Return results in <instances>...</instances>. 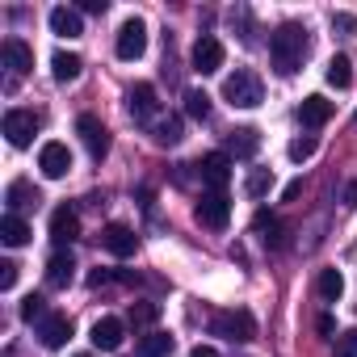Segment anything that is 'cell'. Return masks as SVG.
Returning a JSON list of instances; mask_svg holds the SVG:
<instances>
[{
  "label": "cell",
  "mask_w": 357,
  "mask_h": 357,
  "mask_svg": "<svg viewBox=\"0 0 357 357\" xmlns=\"http://www.w3.org/2000/svg\"><path fill=\"white\" fill-rule=\"evenodd\" d=\"M198 172H202V181L211 185V190H227V181H231V155L227 151H211V155H202V164H198Z\"/></svg>",
  "instance_id": "obj_10"
},
{
  "label": "cell",
  "mask_w": 357,
  "mask_h": 357,
  "mask_svg": "<svg viewBox=\"0 0 357 357\" xmlns=\"http://www.w3.org/2000/svg\"><path fill=\"white\" fill-rule=\"evenodd\" d=\"M143 51H147V26H143V17H126V22L118 26L114 55H118L122 63H135V59H143Z\"/></svg>",
  "instance_id": "obj_4"
},
{
  "label": "cell",
  "mask_w": 357,
  "mask_h": 357,
  "mask_svg": "<svg viewBox=\"0 0 357 357\" xmlns=\"http://www.w3.org/2000/svg\"><path fill=\"white\" fill-rule=\"evenodd\" d=\"M344 206H357V181L344 185Z\"/></svg>",
  "instance_id": "obj_39"
},
{
  "label": "cell",
  "mask_w": 357,
  "mask_h": 357,
  "mask_svg": "<svg viewBox=\"0 0 357 357\" xmlns=\"http://www.w3.org/2000/svg\"><path fill=\"white\" fill-rule=\"evenodd\" d=\"M269 185H273V172H269V168H252L248 181H244V194H248V198H265Z\"/></svg>",
  "instance_id": "obj_29"
},
{
  "label": "cell",
  "mask_w": 357,
  "mask_h": 357,
  "mask_svg": "<svg viewBox=\"0 0 357 357\" xmlns=\"http://www.w3.org/2000/svg\"><path fill=\"white\" fill-rule=\"evenodd\" d=\"M307 26L298 22H282L273 34H269V59L278 68V76H294L303 68V55H307Z\"/></svg>",
  "instance_id": "obj_1"
},
{
  "label": "cell",
  "mask_w": 357,
  "mask_h": 357,
  "mask_svg": "<svg viewBox=\"0 0 357 357\" xmlns=\"http://www.w3.org/2000/svg\"><path fill=\"white\" fill-rule=\"evenodd\" d=\"M80 357H93V353H80Z\"/></svg>",
  "instance_id": "obj_42"
},
{
  "label": "cell",
  "mask_w": 357,
  "mask_h": 357,
  "mask_svg": "<svg viewBox=\"0 0 357 357\" xmlns=\"http://www.w3.org/2000/svg\"><path fill=\"white\" fill-rule=\"evenodd\" d=\"M324 76H328L332 89H349V84H353V63H349V55H332Z\"/></svg>",
  "instance_id": "obj_26"
},
{
  "label": "cell",
  "mask_w": 357,
  "mask_h": 357,
  "mask_svg": "<svg viewBox=\"0 0 357 357\" xmlns=\"http://www.w3.org/2000/svg\"><path fill=\"white\" fill-rule=\"evenodd\" d=\"M298 194H303V181H290V185H286V194H282V198H286V202H294V198H298Z\"/></svg>",
  "instance_id": "obj_38"
},
{
  "label": "cell",
  "mask_w": 357,
  "mask_h": 357,
  "mask_svg": "<svg viewBox=\"0 0 357 357\" xmlns=\"http://www.w3.org/2000/svg\"><path fill=\"white\" fill-rule=\"evenodd\" d=\"M30 223L22 219V215H5V219H0V240H5L9 248H22V244H30Z\"/></svg>",
  "instance_id": "obj_21"
},
{
  "label": "cell",
  "mask_w": 357,
  "mask_h": 357,
  "mask_svg": "<svg viewBox=\"0 0 357 357\" xmlns=\"http://www.w3.org/2000/svg\"><path fill=\"white\" fill-rule=\"evenodd\" d=\"M172 353V336L168 332H147L135 349V357H168Z\"/></svg>",
  "instance_id": "obj_25"
},
{
  "label": "cell",
  "mask_w": 357,
  "mask_h": 357,
  "mask_svg": "<svg viewBox=\"0 0 357 357\" xmlns=\"http://www.w3.org/2000/svg\"><path fill=\"white\" fill-rule=\"evenodd\" d=\"M72 278H76L72 252H55V257L47 261V286H51V290H63V286H72Z\"/></svg>",
  "instance_id": "obj_18"
},
{
  "label": "cell",
  "mask_w": 357,
  "mask_h": 357,
  "mask_svg": "<svg viewBox=\"0 0 357 357\" xmlns=\"http://www.w3.org/2000/svg\"><path fill=\"white\" fill-rule=\"evenodd\" d=\"M336 357H357V328L336 336Z\"/></svg>",
  "instance_id": "obj_33"
},
{
  "label": "cell",
  "mask_w": 357,
  "mask_h": 357,
  "mask_svg": "<svg viewBox=\"0 0 357 357\" xmlns=\"http://www.w3.org/2000/svg\"><path fill=\"white\" fill-rule=\"evenodd\" d=\"M80 55H72V51H55V59H51V76L59 80V84H72L76 76H80Z\"/></svg>",
  "instance_id": "obj_22"
},
{
  "label": "cell",
  "mask_w": 357,
  "mask_h": 357,
  "mask_svg": "<svg viewBox=\"0 0 357 357\" xmlns=\"http://www.w3.org/2000/svg\"><path fill=\"white\" fill-rule=\"evenodd\" d=\"M315 290H319V298H324V303H336V298L344 294V278H340V269H319Z\"/></svg>",
  "instance_id": "obj_27"
},
{
  "label": "cell",
  "mask_w": 357,
  "mask_h": 357,
  "mask_svg": "<svg viewBox=\"0 0 357 357\" xmlns=\"http://www.w3.org/2000/svg\"><path fill=\"white\" fill-rule=\"evenodd\" d=\"M151 135H155V143H164V147H172V143L185 139V135H181V118H160V122L151 126Z\"/></svg>",
  "instance_id": "obj_28"
},
{
  "label": "cell",
  "mask_w": 357,
  "mask_h": 357,
  "mask_svg": "<svg viewBox=\"0 0 357 357\" xmlns=\"http://www.w3.org/2000/svg\"><path fill=\"white\" fill-rule=\"evenodd\" d=\"M223 97H227L236 109H257V105H261V97H265L261 76H257V72H248V68H236V72L223 80Z\"/></svg>",
  "instance_id": "obj_2"
},
{
  "label": "cell",
  "mask_w": 357,
  "mask_h": 357,
  "mask_svg": "<svg viewBox=\"0 0 357 357\" xmlns=\"http://www.w3.org/2000/svg\"><path fill=\"white\" fill-rule=\"evenodd\" d=\"M190 357H219V353H215V349H211V344H198V349H194V353H190Z\"/></svg>",
  "instance_id": "obj_41"
},
{
  "label": "cell",
  "mask_w": 357,
  "mask_h": 357,
  "mask_svg": "<svg viewBox=\"0 0 357 357\" xmlns=\"http://www.w3.org/2000/svg\"><path fill=\"white\" fill-rule=\"evenodd\" d=\"M38 336H43L47 349H63V344L72 340V319H68V315H47V319L38 324Z\"/></svg>",
  "instance_id": "obj_16"
},
{
  "label": "cell",
  "mask_w": 357,
  "mask_h": 357,
  "mask_svg": "<svg viewBox=\"0 0 357 357\" xmlns=\"http://www.w3.org/2000/svg\"><path fill=\"white\" fill-rule=\"evenodd\" d=\"M101 244H105L114 257H135V248H139V236H135L126 223H105V231H101Z\"/></svg>",
  "instance_id": "obj_13"
},
{
  "label": "cell",
  "mask_w": 357,
  "mask_h": 357,
  "mask_svg": "<svg viewBox=\"0 0 357 357\" xmlns=\"http://www.w3.org/2000/svg\"><path fill=\"white\" fill-rule=\"evenodd\" d=\"M194 215H198V223H202V227L223 231V227L231 223V198H227V194H219V190H211V194H202V198H198Z\"/></svg>",
  "instance_id": "obj_5"
},
{
  "label": "cell",
  "mask_w": 357,
  "mask_h": 357,
  "mask_svg": "<svg viewBox=\"0 0 357 357\" xmlns=\"http://www.w3.org/2000/svg\"><path fill=\"white\" fill-rule=\"evenodd\" d=\"M286 151H290V160H294V164L311 160V155H315V135H303V139H294V143H290Z\"/></svg>",
  "instance_id": "obj_32"
},
{
  "label": "cell",
  "mask_w": 357,
  "mask_h": 357,
  "mask_svg": "<svg viewBox=\"0 0 357 357\" xmlns=\"http://www.w3.org/2000/svg\"><path fill=\"white\" fill-rule=\"evenodd\" d=\"M185 114L198 118V122H206V118H211V97H206L202 89H190V93H185Z\"/></svg>",
  "instance_id": "obj_30"
},
{
  "label": "cell",
  "mask_w": 357,
  "mask_h": 357,
  "mask_svg": "<svg viewBox=\"0 0 357 357\" xmlns=\"http://www.w3.org/2000/svg\"><path fill=\"white\" fill-rule=\"evenodd\" d=\"M315 328H319V336H332V332H336V319H332V315H319Z\"/></svg>",
  "instance_id": "obj_37"
},
{
  "label": "cell",
  "mask_w": 357,
  "mask_h": 357,
  "mask_svg": "<svg viewBox=\"0 0 357 357\" xmlns=\"http://www.w3.org/2000/svg\"><path fill=\"white\" fill-rule=\"evenodd\" d=\"M122 319L118 315H105V319H97L93 324V344L101 349V353H114V349H122Z\"/></svg>",
  "instance_id": "obj_14"
},
{
  "label": "cell",
  "mask_w": 357,
  "mask_h": 357,
  "mask_svg": "<svg viewBox=\"0 0 357 357\" xmlns=\"http://www.w3.org/2000/svg\"><path fill=\"white\" fill-rule=\"evenodd\" d=\"M252 231L269 244V248H282L286 244V236H282V223L269 215V211H257V219H252Z\"/></svg>",
  "instance_id": "obj_23"
},
{
  "label": "cell",
  "mask_w": 357,
  "mask_h": 357,
  "mask_svg": "<svg viewBox=\"0 0 357 357\" xmlns=\"http://www.w3.org/2000/svg\"><path fill=\"white\" fill-rule=\"evenodd\" d=\"M51 30H55L59 38H80V34H84V22H80L76 9L59 5V9H51Z\"/></svg>",
  "instance_id": "obj_19"
},
{
  "label": "cell",
  "mask_w": 357,
  "mask_h": 357,
  "mask_svg": "<svg viewBox=\"0 0 357 357\" xmlns=\"http://www.w3.org/2000/svg\"><path fill=\"white\" fill-rule=\"evenodd\" d=\"M332 114H336V105H332L328 97H319V93L303 97V105H298V122H303L307 130H319V126H324Z\"/></svg>",
  "instance_id": "obj_12"
},
{
  "label": "cell",
  "mask_w": 357,
  "mask_h": 357,
  "mask_svg": "<svg viewBox=\"0 0 357 357\" xmlns=\"http://www.w3.org/2000/svg\"><path fill=\"white\" fill-rule=\"evenodd\" d=\"M211 332H215V336H227V340H236V344H248V340L257 336V319H252V311H244V307L219 311V315L211 319Z\"/></svg>",
  "instance_id": "obj_3"
},
{
  "label": "cell",
  "mask_w": 357,
  "mask_h": 357,
  "mask_svg": "<svg viewBox=\"0 0 357 357\" xmlns=\"http://www.w3.org/2000/svg\"><path fill=\"white\" fill-rule=\"evenodd\" d=\"M38 168H43L47 181H63V176L72 172V151H68V143H43Z\"/></svg>",
  "instance_id": "obj_9"
},
{
  "label": "cell",
  "mask_w": 357,
  "mask_h": 357,
  "mask_svg": "<svg viewBox=\"0 0 357 357\" xmlns=\"http://www.w3.org/2000/svg\"><path fill=\"white\" fill-rule=\"evenodd\" d=\"M22 319H26V324H34V319L43 324V319H47V298H43V294H30V298L22 303Z\"/></svg>",
  "instance_id": "obj_31"
},
{
  "label": "cell",
  "mask_w": 357,
  "mask_h": 357,
  "mask_svg": "<svg viewBox=\"0 0 357 357\" xmlns=\"http://www.w3.org/2000/svg\"><path fill=\"white\" fill-rule=\"evenodd\" d=\"M5 68H9V76L17 80V76H26L30 68H34V51L22 43V38H5Z\"/></svg>",
  "instance_id": "obj_15"
},
{
  "label": "cell",
  "mask_w": 357,
  "mask_h": 357,
  "mask_svg": "<svg viewBox=\"0 0 357 357\" xmlns=\"http://www.w3.org/2000/svg\"><path fill=\"white\" fill-rule=\"evenodd\" d=\"M34 135H38V114L34 109H9L5 114V139L13 147H30Z\"/></svg>",
  "instance_id": "obj_7"
},
{
  "label": "cell",
  "mask_w": 357,
  "mask_h": 357,
  "mask_svg": "<svg viewBox=\"0 0 357 357\" xmlns=\"http://www.w3.org/2000/svg\"><path fill=\"white\" fill-rule=\"evenodd\" d=\"M332 30H340V34H357V17H353V13H332Z\"/></svg>",
  "instance_id": "obj_36"
},
{
  "label": "cell",
  "mask_w": 357,
  "mask_h": 357,
  "mask_svg": "<svg viewBox=\"0 0 357 357\" xmlns=\"http://www.w3.org/2000/svg\"><path fill=\"white\" fill-rule=\"evenodd\" d=\"M155 315H160L155 303H135V307H130V319H135V324H151Z\"/></svg>",
  "instance_id": "obj_35"
},
{
  "label": "cell",
  "mask_w": 357,
  "mask_h": 357,
  "mask_svg": "<svg viewBox=\"0 0 357 357\" xmlns=\"http://www.w3.org/2000/svg\"><path fill=\"white\" fill-rule=\"evenodd\" d=\"M80 9H89V13H105V0H84Z\"/></svg>",
  "instance_id": "obj_40"
},
{
  "label": "cell",
  "mask_w": 357,
  "mask_h": 357,
  "mask_svg": "<svg viewBox=\"0 0 357 357\" xmlns=\"http://www.w3.org/2000/svg\"><path fill=\"white\" fill-rule=\"evenodd\" d=\"M76 135H80V143L89 147V155H93V160H105V151H109V130H105V122H101V118L80 114V118H76Z\"/></svg>",
  "instance_id": "obj_8"
},
{
  "label": "cell",
  "mask_w": 357,
  "mask_h": 357,
  "mask_svg": "<svg viewBox=\"0 0 357 357\" xmlns=\"http://www.w3.org/2000/svg\"><path fill=\"white\" fill-rule=\"evenodd\" d=\"M353 122H357V118H353Z\"/></svg>",
  "instance_id": "obj_43"
},
{
  "label": "cell",
  "mask_w": 357,
  "mask_h": 357,
  "mask_svg": "<svg viewBox=\"0 0 357 357\" xmlns=\"http://www.w3.org/2000/svg\"><path fill=\"white\" fill-rule=\"evenodd\" d=\"M194 72L198 76H215L219 68H223V59H227V51H223V43L215 38V34H202L198 43H194Z\"/></svg>",
  "instance_id": "obj_6"
},
{
  "label": "cell",
  "mask_w": 357,
  "mask_h": 357,
  "mask_svg": "<svg viewBox=\"0 0 357 357\" xmlns=\"http://www.w3.org/2000/svg\"><path fill=\"white\" fill-rule=\"evenodd\" d=\"M80 236V219H76V211L72 206H59L55 215H51V240L55 244H72Z\"/></svg>",
  "instance_id": "obj_17"
},
{
  "label": "cell",
  "mask_w": 357,
  "mask_h": 357,
  "mask_svg": "<svg viewBox=\"0 0 357 357\" xmlns=\"http://www.w3.org/2000/svg\"><path fill=\"white\" fill-rule=\"evenodd\" d=\"M5 198H9V215H17V211H26V206H38V190H34L30 181H13Z\"/></svg>",
  "instance_id": "obj_24"
},
{
  "label": "cell",
  "mask_w": 357,
  "mask_h": 357,
  "mask_svg": "<svg viewBox=\"0 0 357 357\" xmlns=\"http://www.w3.org/2000/svg\"><path fill=\"white\" fill-rule=\"evenodd\" d=\"M155 109H160L155 84H135V89L126 93V114H130L135 122H151V118H155Z\"/></svg>",
  "instance_id": "obj_11"
},
{
  "label": "cell",
  "mask_w": 357,
  "mask_h": 357,
  "mask_svg": "<svg viewBox=\"0 0 357 357\" xmlns=\"http://www.w3.org/2000/svg\"><path fill=\"white\" fill-rule=\"evenodd\" d=\"M227 147H231L240 160H252V155L261 151V130H257V126H240V130H231Z\"/></svg>",
  "instance_id": "obj_20"
},
{
  "label": "cell",
  "mask_w": 357,
  "mask_h": 357,
  "mask_svg": "<svg viewBox=\"0 0 357 357\" xmlns=\"http://www.w3.org/2000/svg\"><path fill=\"white\" fill-rule=\"evenodd\" d=\"M17 261H0V290H13L17 286Z\"/></svg>",
  "instance_id": "obj_34"
}]
</instances>
